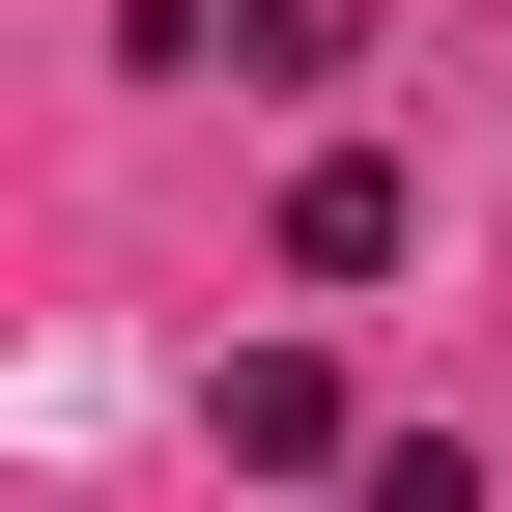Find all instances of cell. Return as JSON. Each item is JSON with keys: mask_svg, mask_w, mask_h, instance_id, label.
Listing matches in <instances>:
<instances>
[{"mask_svg": "<svg viewBox=\"0 0 512 512\" xmlns=\"http://www.w3.org/2000/svg\"><path fill=\"white\" fill-rule=\"evenodd\" d=\"M200 427L285 484V456H342V370H313V342H228V399H200Z\"/></svg>", "mask_w": 512, "mask_h": 512, "instance_id": "1", "label": "cell"}, {"mask_svg": "<svg viewBox=\"0 0 512 512\" xmlns=\"http://www.w3.org/2000/svg\"><path fill=\"white\" fill-rule=\"evenodd\" d=\"M399 228H427V200H399L370 143H342V171H285V256H313V285H399Z\"/></svg>", "mask_w": 512, "mask_h": 512, "instance_id": "2", "label": "cell"}, {"mask_svg": "<svg viewBox=\"0 0 512 512\" xmlns=\"http://www.w3.org/2000/svg\"><path fill=\"white\" fill-rule=\"evenodd\" d=\"M228 57H256V86H342V57H370V0H228Z\"/></svg>", "mask_w": 512, "mask_h": 512, "instance_id": "3", "label": "cell"}]
</instances>
